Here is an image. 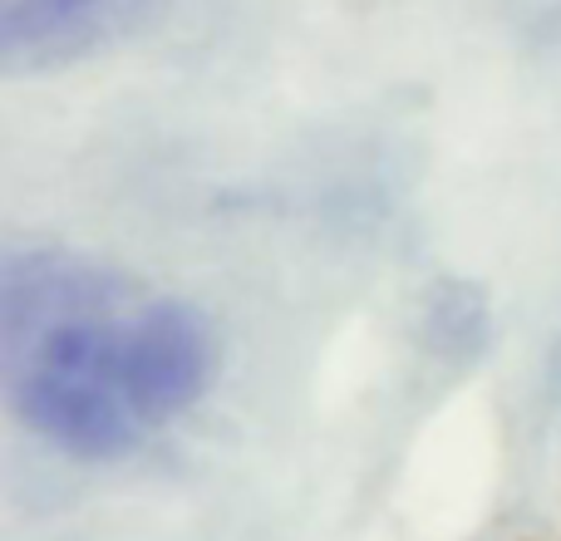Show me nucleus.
<instances>
[{"label": "nucleus", "mask_w": 561, "mask_h": 541, "mask_svg": "<svg viewBox=\"0 0 561 541\" xmlns=\"http://www.w3.org/2000/svg\"><path fill=\"white\" fill-rule=\"evenodd\" d=\"M213 369V335L183 300L65 252L0 266V375L15 414L69 453H124L187 408Z\"/></svg>", "instance_id": "nucleus-1"}, {"label": "nucleus", "mask_w": 561, "mask_h": 541, "mask_svg": "<svg viewBox=\"0 0 561 541\" xmlns=\"http://www.w3.org/2000/svg\"><path fill=\"white\" fill-rule=\"evenodd\" d=\"M153 0H0V65L10 74L55 69L114 45Z\"/></svg>", "instance_id": "nucleus-2"}]
</instances>
